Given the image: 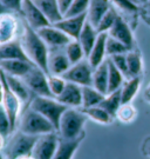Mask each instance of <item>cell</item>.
<instances>
[{
  "mask_svg": "<svg viewBox=\"0 0 150 159\" xmlns=\"http://www.w3.org/2000/svg\"><path fill=\"white\" fill-rule=\"evenodd\" d=\"M22 46L31 61L45 71L48 72V59H49V50L48 45L41 39L39 33L32 29L27 23H25L24 37H22Z\"/></svg>",
  "mask_w": 150,
  "mask_h": 159,
  "instance_id": "cell-1",
  "label": "cell"
},
{
  "mask_svg": "<svg viewBox=\"0 0 150 159\" xmlns=\"http://www.w3.org/2000/svg\"><path fill=\"white\" fill-rule=\"evenodd\" d=\"M88 117L80 108H67L62 114L59 126V136L63 139H76L86 133L84 130Z\"/></svg>",
  "mask_w": 150,
  "mask_h": 159,
  "instance_id": "cell-2",
  "label": "cell"
},
{
  "mask_svg": "<svg viewBox=\"0 0 150 159\" xmlns=\"http://www.w3.org/2000/svg\"><path fill=\"white\" fill-rule=\"evenodd\" d=\"M29 107L33 108L34 111L42 114L45 118L49 120L55 127L56 132L59 131L60 120L62 114L67 111L66 105H63L54 97H42V96H34L32 102L29 104Z\"/></svg>",
  "mask_w": 150,
  "mask_h": 159,
  "instance_id": "cell-3",
  "label": "cell"
},
{
  "mask_svg": "<svg viewBox=\"0 0 150 159\" xmlns=\"http://www.w3.org/2000/svg\"><path fill=\"white\" fill-rule=\"evenodd\" d=\"M19 127H20L19 131H21L22 133L35 137L56 132L55 127L53 126V124L49 120L31 107L28 108L21 117Z\"/></svg>",
  "mask_w": 150,
  "mask_h": 159,
  "instance_id": "cell-4",
  "label": "cell"
},
{
  "mask_svg": "<svg viewBox=\"0 0 150 159\" xmlns=\"http://www.w3.org/2000/svg\"><path fill=\"white\" fill-rule=\"evenodd\" d=\"M39 137L29 136L19 131L11 139L6 148V159H17L19 157L32 156L34 146Z\"/></svg>",
  "mask_w": 150,
  "mask_h": 159,
  "instance_id": "cell-5",
  "label": "cell"
},
{
  "mask_svg": "<svg viewBox=\"0 0 150 159\" xmlns=\"http://www.w3.org/2000/svg\"><path fill=\"white\" fill-rule=\"evenodd\" d=\"M93 73L94 68L86 58L80 63L72 65L66 73L61 75L68 83H74L80 86H93Z\"/></svg>",
  "mask_w": 150,
  "mask_h": 159,
  "instance_id": "cell-6",
  "label": "cell"
},
{
  "mask_svg": "<svg viewBox=\"0 0 150 159\" xmlns=\"http://www.w3.org/2000/svg\"><path fill=\"white\" fill-rule=\"evenodd\" d=\"M48 75L49 74H47L40 67L33 66L25 77H22V79L26 83L31 92L35 96L53 97L48 86Z\"/></svg>",
  "mask_w": 150,
  "mask_h": 159,
  "instance_id": "cell-7",
  "label": "cell"
},
{
  "mask_svg": "<svg viewBox=\"0 0 150 159\" xmlns=\"http://www.w3.org/2000/svg\"><path fill=\"white\" fill-rule=\"evenodd\" d=\"M60 136L58 132L40 136L34 146L32 157L34 159H53L59 145Z\"/></svg>",
  "mask_w": 150,
  "mask_h": 159,
  "instance_id": "cell-8",
  "label": "cell"
},
{
  "mask_svg": "<svg viewBox=\"0 0 150 159\" xmlns=\"http://www.w3.org/2000/svg\"><path fill=\"white\" fill-rule=\"evenodd\" d=\"M0 80L2 81V85H4L2 106L5 107L6 112L8 114L10 121H11L12 129L14 130V127L17 126L18 119H19V113H20V108H21V100L8 87V85H7V83H6L5 80V75H4L2 70H0Z\"/></svg>",
  "mask_w": 150,
  "mask_h": 159,
  "instance_id": "cell-9",
  "label": "cell"
},
{
  "mask_svg": "<svg viewBox=\"0 0 150 159\" xmlns=\"http://www.w3.org/2000/svg\"><path fill=\"white\" fill-rule=\"evenodd\" d=\"M21 13L25 17L26 23L35 31L50 25L49 21L47 20V18L45 17L44 13L41 12V10L34 2V0H24Z\"/></svg>",
  "mask_w": 150,
  "mask_h": 159,
  "instance_id": "cell-10",
  "label": "cell"
},
{
  "mask_svg": "<svg viewBox=\"0 0 150 159\" xmlns=\"http://www.w3.org/2000/svg\"><path fill=\"white\" fill-rule=\"evenodd\" d=\"M108 35L121 41L122 44L128 47L129 50L135 48V39H134V33L129 24L122 18V16L118 14L116 21L113 25L110 31L108 32Z\"/></svg>",
  "mask_w": 150,
  "mask_h": 159,
  "instance_id": "cell-11",
  "label": "cell"
},
{
  "mask_svg": "<svg viewBox=\"0 0 150 159\" xmlns=\"http://www.w3.org/2000/svg\"><path fill=\"white\" fill-rule=\"evenodd\" d=\"M41 39L50 47H66L71 41L72 38L68 37L65 32H62L60 29H58L54 25L46 26L36 31Z\"/></svg>",
  "mask_w": 150,
  "mask_h": 159,
  "instance_id": "cell-12",
  "label": "cell"
},
{
  "mask_svg": "<svg viewBox=\"0 0 150 159\" xmlns=\"http://www.w3.org/2000/svg\"><path fill=\"white\" fill-rule=\"evenodd\" d=\"M86 21H87V13H84L74 17H63V19L56 23L54 26L60 29L62 32H65L73 40H78L81 31L84 30Z\"/></svg>",
  "mask_w": 150,
  "mask_h": 159,
  "instance_id": "cell-13",
  "label": "cell"
},
{
  "mask_svg": "<svg viewBox=\"0 0 150 159\" xmlns=\"http://www.w3.org/2000/svg\"><path fill=\"white\" fill-rule=\"evenodd\" d=\"M56 99L69 108L82 107V86L67 81L65 90Z\"/></svg>",
  "mask_w": 150,
  "mask_h": 159,
  "instance_id": "cell-14",
  "label": "cell"
},
{
  "mask_svg": "<svg viewBox=\"0 0 150 159\" xmlns=\"http://www.w3.org/2000/svg\"><path fill=\"white\" fill-rule=\"evenodd\" d=\"M5 60H24L32 63L24 50L22 44L17 40H12L10 43L0 45V61Z\"/></svg>",
  "mask_w": 150,
  "mask_h": 159,
  "instance_id": "cell-15",
  "label": "cell"
},
{
  "mask_svg": "<svg viewBox=\"0 0 150 159\" xmlns=\"http://www.w3.org/2000/svg\"><path fill=\"white\" fill-rule=\"evenodd\" d=\"M86 133H84L81 137H79L76 139H63L60 138L59 140V145L56 148V152L54 154L53 159H73L74 154L76 153V151L79 150L81 143L84 142Z\"/></svg>",
  "mask_w": 150,
  "mask_h": 159,
  "instance_id": "cell-16",
  "label": "cell"
},
{
  "mask_svg": "<svg viewBox=\"0 0 150 159\" xmlns=\"http://www.w3.org/2000/svg\"><path fill=\"white\" fill-rule=\"evenodd\" d=\"M113 7L110 0H90L87 12V19L94 27H97L101 19Z\"/></svg>",
  "mask_w": 150,
  "mask_h": 159,
  "instance_id": "cell-17",
  "label": "cell"
},
{
  "mask_svg": "<svg viewBox=\"0 0 150 159\" xmlns=\"http://www.w3.org/2000/svg\"><path fill=\"white\" fill-rule=\"evenodd\" d=\"M18 30L17 19L10 13L0 16V45L14 40Z\"/></svg>",
  "mask_w": 150,
  "mask_h": 159,
  "instance_id": "cell-18",
  "label": "cell"
},
{
  "mask_svg": "<svg viewBox=\"0 0 150 159\" xmlns=\"http://www.w3.org/2000/svg\"><path fill=\"white\" fill-rule=\"evenodd\" d=\"M34 2L41 10L50 25H55L63 19V14L61 13L58 0H34Z\"/></svg>",
  "mask_w": 150,
  "mask_h": 159,
  "instance_id": "cell-19",
  "label": "cell"
},
{
  "mask_svg": "<svg viewBox=\"0 0 150 159\" xmlns=\"http://www.w3.org/2000/svg\"><path fill=\"white\" fill-rule=\"evenodd\" d=\"M107 38H108V33H100L99 38L95 43L94 47L92 48V51L87 57L89 64L92 65L93 68H96L103 63L107 56Z\"/></svg>",
  "mask_w": 150,
  "mask_h": 159,
  "instance_id": "cell-20",
  "label": "cell"
},
{
  "mask_svg": "<svg viewBox=\"0 0 150 159\" xmlns=\"http://www.w3.org/2000/svg\"><path fill=\"white\" fill-rule=\"evenodd\" d=\"M33 66H36L32 63L24 60H5L0 61V70H2L6 74L22 78L32 70Z\"/></svg>",
  "mask_w": 150,
  "mask_h": 159,
  "instance_id": "cell-21",
  "label": "cell"
},
{
  "mask_svg": "<svg viewBox=\"0 0 150 159\" xmlns=\"http://www.w3.org/2000/svg\"><path fill=\"white\" fill-rule=\"evenodd\" d=\"M99 32H97V30L96 27H94L92 24L88 21V19H87V21L84 24V30L81 31V33H80V37H79V43L81 44V46L84 47V54H86V58L89 56V53L92 51V48L94 47L95 43H96V40L99 38Z\"/></svg>",
  "mask_w": 150,
  "mask_h": 159,
  "instance_id": "cell-22",
  "label": "cell"
},
{
  "mask_svg": "<svg viewBox=\"0 0 150 159\" xmlns=\"http://www.w3.org/2000/svg\"><path fill=\"white\" fill-rule=\"evenodd\" d=\"M4 72V71H2ZM5 75V80L7 83L8 87L12 90V92L15 94V96L21 100V102H27L28 99L31 98V90L28 89V86L26 85V83L24 81L22 78L19 77H14V75H10V74H6L4 72Z\"/></svg>",
  "mask_w": 150,
  "mask_h": 159,
  "instance_id": "cell-23",
  "label": "cell"
},
{
  "mask_svg": "<svg viewBox=\"0 0 150 159\" xmlns=\"http://www.w3.org/2000/svg\"><path fill=\"white\" fill-rule=\"evenodd\" d=\"M72 66V64L69 61V59L67 58L66 53H54L49 56L48 59V72L53 75H62L66 73Z\"/></svg>",
  "mask_w": 150,
  "mask_h": 159,
  "instance_id": "cell-24",
  "label": "cell"
},
{
  "mask_svg": "<svg viewBox=\"0 0 150 159\" xmlns=\"http://www.w3.org/2000/svg\"><path fill=\"white\" fill-rule=\"evenodd\" d=\"M93 86L103 94H108V60H105L100 66L94 68Z\"/></svg>",
  "mask_w": 150,
  "mask_h": 159,
  "instance_id": "cell-25",
  "label": "cell"
},
{
  "mask_svg": "<svg viewBox=\"0 0 150 159\" xmlns=\"http://www.w3.org/2000/svg\"><path fill=\"white\" fill-rule=\"evenodd\" d=\"M141 77H133L129 78L121 87V97H122V104H130L133 102L135 96L139 93L141 87Z\"/></svg>",
  "mask_w": 150,
  "mask_h": 159,
  "instance_id": "cell-26",
  "label": "cell"
},
{
  "mask_svg": "<svg viewBox=\"0 0 150 159\" xmlns=\"http://www.w3.org/2000/svg\"><path fill=\"white\" fill-rule=\"evenodd\" d=\"M108 60V93L120 90L124 84L126 77L118 68L114 65V63L109 59Z\"/></svg>",
  "mask_w": 150,
  "mask_h": 159,
  "instance_id": "cell-27",
  "label": "cell"
},
{
  "mask_svg": "<svg viewBox=\"0 0 150 159\" xmlns=\"http://www.w3.org/2000/svg\"><path fill=\"white\" fill-rule=\"evenodd\" d=\"M106 94L96 90L94 86H82V107L99 106Z\"/></svg>",
  "mask_w": 150,
  "mask_h": 159,
  "instance_id": "cell-28",
  "label": "cell"
},
{
  "mask_svg": "<svg viewBox=\"0 0 150 159\" xmlns=\"http://www.w3.org/2000/svg\"><path fill=\"white\" fill-rule=\"evenodd\" d=\"M122 105V97H121V89L117 91L110 92L106 94L105 99L102 100L100 104V106L102 108H105L108 113L113 116L114 118L116 117V113L118 111V108Z\"/></svg>",
  "mask_w": 150,
  "mask_h": 159,
  "instance_id": "cell-29",
  "label": "cell"
},
{
  "mask_svg": "<svg viewBox=\"0 0 150 159\" xmlns=\"http://www.w3.org/2000/svg\"><path fill=\"white\" fill-rule=\"evenodd\" d=\"M80 110L88 117V119L94 120V121L99 123V124L108 125L114 119V117L108 113L105 108L101 107L100 105L99 106H94V107H80Z\"/></svg>",
  "mask_w": 150,
  "mask_h": 159,
  "instance_id": "cell-30",
  "label": "cell"
},
{
  "mask_svg": "<svg viewBox=\"0 0 150 159\" xmlns=\"http://www.w3.org/2000/svg\"><path fill=\"white\" fill-rule=\"evenodd\" d=\"M127 61H128V70L130 78L139 77L143 72V59L142 54L139 50L134 48L127 53Z\"/></svg>",
  "mask_w": 150,
  "mask_h": 159,
  "instance_id": "cell-31",
  "label": "cell"
},
{
  "mask_svg": "<svg viewBox=\"0 0 150 159\" xmlns=\"http://www.w3.org/2000/svg\"><path fill=\"white\" fill-rule=\"evenodd\" d=\"M65 53L67 58L69 59V61L72 65L80 63L81 60H84L86 58L84 47L79 43V40H72L68 45L65 47Z\"/></svg>",
  "mask_w": 150,
  "mask_h": 159,
  "instance_id": "cell-32",
  "label": "cell"
},
{
  "mask_svg": "<svg viewBox=\"0 0 150 159\" xmlns=\"http://www.w3.org/2000/svg\"><path fill=\"white\" fill-rule=\"evenodd\" d=\"M117 17H118V13L116 12L115 7L113 6L110 10L105 14V17L101 19V21L99 23L97 27H96L97 32L99 33H108L111 27H113V25L116 21Z\"/></svg>",
  "mask_w": 150,
  "mask_h": 159,
  "instance_id": "cell-33",
  "label": "cell"
},
{
  "mask_svg": "<svg viewBox=\"0 0 150 159\" xmlns=\"http://www.w3.org/2000/svg\"><path fill=\"white\" fill-rule=\"evenodd\" d=\"M136 116H137V111L130 102V104H122L121 105V107L118 108L115 118H117L121 123L129 124V123L135 120Z\"/></svg>",
  "mask_w": 150,
  "mask_h": 159,
  "instance_id": "cell-34",
  "label": "cell"
},
{
  "mask_svg": "<svg viewBox=\"0 0 150 159\" xmlns=\"http://www.w3.org/2000/svg\"><path fill=\"white\" fill-rule=\"evenodd\" d=\"M107 56L113 57L116 54H123V53H128L129 50L127 46L122 44L121 41H118L117 39L113 38L110 35H108L107 38Z\"/></svg>",
  "mask_w": 150,
  "mask_h": 159,
  "instance_id": "cell-35",
  "label": "cell"
},
{
  "mask_svg": "<svg viewBox=\"0 0 150 159\" xmlns=\"http://www.w3.org/2000/svg\"><path fill=\"white\" fill-rule=\"evenodd\" d=\"M66 84L67 81L61 75H53V74L48 75V86H49L50 93L54 98H58L61 94L66 87Z\"/></svg>",
  "mask_w": 150,
  "mask_h": 159,
  "instance_id": "cell-36",
  "label": "cell"
},
{
  "mask_svg": "<svg viewBox=\"0 0 150 159\" xmlns=\"http://www.w3.org/2000/svg\"><path fill=\"white\" fill-rule=\"evenodd\" d=\"M90 4V0H74L71 7L66 12L65 17H74V16H80L88 12V7Z\"/></svg>",
  "mask_w": 150,
  "mask_h": 159,
  "instance_id": "cell-37",
  "label": "cell"
},
{
  "mask_svg": "<svg viewBox=\"0 0 150 159\" xmlns=\"http://www.w3.org/2000/svg\"><path fill=\"white\" fill-rule=\"evenodd\" d=\"M12 131L13 129H12L8 114L6 112L5 107L2 106V104H0V134L6 138Z\"/></svg>",
  "mask_w": 150,
  "mask_h": 159,
  "instance_id": "cell-38",
  "label": "cell"
},
{
  "mask_svg": "<svg viewBox=\"0 0 150 159\" xmlns=\"http://www.w3.org/2000/svg\"><path fill=\"white\" fill-rule=\"evenodd\" d=\"M109 58H110L111 61L114 63V65L122 72L123 75L127 79H129L130 75H129V70H128V61H127V53L116 54V56H113V57H109Z\"/></svg>",
  "mask_w": 150,
  "mask_h": 159,
  "instance_id": "cell-39",
  "label": "cell"
},
{
  "mask_svg": "<svg viewBox=\"0 0 150 159\" xmlns=\"http://www.w3.org/2000/svg\"><path fill=\"white\" fill-rule=\"evenodd\" d=\"M110 2L114 6L118 7L120 10H122L124 12H128V13L135 14V13H137L139 11V6L133 4V2H130L129 0H110Z\"/></svg>",
  "mask_w": 150,
  "mask_h": 159,
  "instance_id": "cell-40",
  "label": "cell"
},
{
  "mask_svg": "<svg viewBox=\"0 0 150 159\" xmlns=\"http://www.w3.org/2000/svg\"><path fill=\"white\" fill-rule=\"evenodd\" d=\"M1 1L10 12H20L21 13L24 0H1Z\"/></svg>",
  "mask_w": 150,
  "mask_h": 159,
  "instance_id": "cell-41",
  "label": "cell"
},
{
  "mask_svg": "<svg viewBox=\"0 0 150 159\" xmlns=\"http://www.w3.org/2000/svg\"><path fill=\"white\" fill-rule=\"evenodd\" d=\"M141 151L144 156L150 158V136L144 138V140L142 143V146H141Z\"/></svg>",
  "mask_w": 150,
  "mask_h": 159,
  "instance_id": "cell-42",
  "label": "cell"
},
{
  "mask_svg": "<svg viewBox=\"0 0 150 159\" xmlns=\"http://www.w3.org/2000/svg\"><path fill=\"white\" fill-rule=\"evenodd\" d=\"M73 1H74V0H58L59 6H60V10H61V13L63 14V17H65L66 12L68 11V8H69L71 5L73 4Z\"/></svg>",
  "mask_w": 150,
  "mask_h": 159,
  "instance_id": "cell-43",
  "label": "cell"
},
{
  "mask_svg": "<svg viewBox=\"0 0 150 159\" xmlns=\"http://www.w3.org/2000/svg\"><path fill=\"white\" fill-rule=\"evenodd\" d=\"M141 14H144L147 17L150 18V0H148L144 5L142 6V11H141Z\"/></svg>",
  "mask_w": 150,
  "mask_h": 159,
  "instance_id": "cell-44",
  "label": "cell"
},
{
  "mask_svg": "<svg viewBox=\"0 0 150 159\" xmlns=\"http://www.w3.org/2000/svg\"><path fill=\"white\" fill-rule=\"evenodd\" d=\"M5 13H10V11L6 8L5 5L2 4V1L0 0V16H2V14H5Z\"/></svg>",
  "mask_w": 150,
  "mask_h": 159,
  "instance_id": "cell-45",
  "label": "cell"
},
{
  "mask_svg": "<svg viewBox=\"0 0 150 159\" xmlns=\"http://www.w3.org/2000/svg\"><path fill=\"white\" fill-rule=\"evenodd\" d=\"M2 98H4V85L2 81L0 80V104H2Z\"/></svg>",
  "mask_w": 150,
  "mask_h": 159,
  "instance_id": "cell-46",
  "label": "cell"
},
{
  "mask_svg": "<svg viewBox=\"0 0 150 159\" xmlns=\"http://www.w3.org/2000/svg\"><path fill=\"white\" fill-rule=\"evenodd\" d=\"M141 19H142V20H143V21L150 27V18L149 17H147V16H144V14H141Z\"/></svg>",
  "mask_w": 150,
  "mask_h": 159,
  "instance_id": "cell-47",
  "label": "cell"
},
{
  "mask_svg": "<svg viewBox=\"0 0 150 159\" xmlns=\"http://www.w3.org/2000/svg\"><path fill=\"white\" fill-rule=\"evenodd\" d=\"M4 146H5V137H2L0 134V151L4 148Z\"/></svg>",
  "mask_w": 150,
  "mask_h": 159,
  "instance_id": "cell-48",
  "label": "cell"
},
{
  "mask_svg": "<svg viewBox=\"0 0 150 159\" xmlns=\"http://www.w3.org/2000/svg\"><path fill=\"white\" fill-rule=\"evenodd\" d=\"M144 99H145V102H149V104H150V92H145Z\"/></svg>",
  "mask_w": 150,
  "mask_h": 159,
  "instance_id": "cell-49",
  "label": "cell"
},
{
  "mask_svg": "<svg viewBox=\"0 0 150 159\" xmlns=\"http://www.w3.org/2000/svg\"><path fill=\"white\" fill-rule=\"evenodd\" d=\"M17 159H34L32 156H25V157H19V158Z\"/></svg>",
  "mask_w": 150,
  "mask_h": 159,
  "instance_id": "cell-50",
  "label": "cell"
},
{
  "mask_svg": "<svg viewBox=\"0 0 150 159\" xmlns=\"http://www.w3.org/2000/svg\"><path fill=\"white\" fill-rule=\"evenodd\" d=\"M130 2H133V4H135V5H137L139 6V0H129Z\"/></svg>",
  "mask_w": 150,
  "mask_h": 159,
  "instance_id": "cell-51",
  "label": "cell"
},
{
  "mask_svg": "<svg viewBox=\"0 0 150 159\" xmlns=\"http://www.w3.org/2000/svg\"><path fill=\"white\" fill-rule=\"evenodd\" d=\"M147 1H148V0H139V6H143L145 4V2H147Z\"/></svg>",
  "mask_w": 150,
  "mask_h": 159,
  "instance_id": "cell-52",
  "label": "cell"
},
{
  "mask_svg": "<svg viewBox=\"0 0 150 159\" xmlns=\"http://www.w3.org/2000/svg\"><path fill=\"white\" fill-rule=\"evenodd\" d=\"M0 159H6V157L2 153H0Z\"/></svg>",
  "mask_w": 150,
  "mask_h": 159,
  "instance_id": "cell-53",
  "label": "cell"
},
{
  "mask_svg": "<svg viewBox=\"0 0 150 159\" xmlns=\"http://www.w3.org/2000/svg\"><path fill=\"white\" fill-rule=\"evenodd\" d=\"M145 92H150V84L148 85V87H147V91Z\"/></svg>",
  "mask_w": 150,
  "mask_h": 159,
  "instance_id": "cell-54",
  "label": "cell"
}]
</instances>
